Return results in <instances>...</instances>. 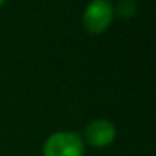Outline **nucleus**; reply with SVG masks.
Wrapping results in <instances>:
<instances>
[{"label": "nucleus", "instance_id": "nucleus-5", "mask_svg": "<svg viewBox=\"0 0 156 156\" xmlns=\"http://www.w3.org/2000/svg\"><path fill=\"white\" fill-rule=\"evenodd\" d=\"M5 2H6V0H0V6H2V5H3Z\"/></svg>", "mask_w": 156, "mask_h": 156}, {"label": "nucleus", "instance_id": "nucleus-3", "mask_svg": "<svg viewBox=\"0 0 156 156\" xmlns=\"http://www.w3.org/2000/svg\"><path fill=\"white\" fill-rule=\"evenodd\" d=\"M84 136L90 145L97 148H103L110 145L115 141L116 130L115 126L107 119H94L87 124Z\"/></svg>", "mask_w": 156, "mask_h": 156}, {"label": "nucleus", "instance_id": "nucleus-4", "mask_svg": "<svg viewBox=\"0 0 156 156\" xmlns=\"http://www.w3.org/2000/svg\"><path fill=\"white\" fill-rule=\"evenodd\" d=\"M138 11V5L135 0H118L116 6L113 8V12H116L122 19H132Z\"/></svg>", "mask_w": 156, "mask_h": 156}, {"label": "nucleus", "instance_id": "nucleus-1", "mask_svg": "<svg viewBox=\"0 0 156 156\" xmlns=\"http://www.w3.org/2000/svg\"><path fill=\"white\" fill-rule=\"evenodd\" d=\"M44 156H83L84 144L80 135L73 132L52 133L43 145Z\"/></svg>", "mask_w": 156, "mask_h": 156}, {"label": "nucleus", "instance_id": "nucleus-2", "mask_svg": "<svg viewBox=\"0 0 156 156\" xmlns=\"http://www.w3.org/2000/svg\"><path fill=\"white\" fill-rule=\"evenodd\" d=\"M113 5L109 0H92L83 12V25L87 32L103 34L113 20Z\"/></svg>", "mask_w": 156, "mask_h": 156}]
</instances>
